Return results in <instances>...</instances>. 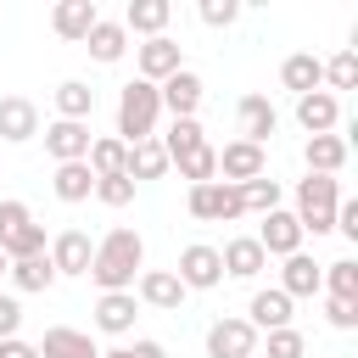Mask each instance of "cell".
<instances>
[{
  "label": "cell",
  "instance_id": "obj_36",
  "mask_svg": "<svg viewBox=\"0 0 358 358\" xmlns=\"http://www.w3.org/2000/svg\"><path fill=\"white\" fill-rule=\"evenodd\" d=\"M324 84H330V95L336 90H358V50H336L324 62Z\"/></svg>",
  "mask_w": 358,
  "mask_h": 358
},
{
  "label": "cell",
  "instance_id": "obj_45",
  "mask_svg": "<svg viewBox=\"0 0 358 358\" xmlns=\"http://www.w3.org/2000/svg\"><path fill=\"white\" fill-rule=\"evenodd\" d=\"M0 358H39V347L22 341V336H11V341H0Z\"/></svg>",
  "mask_w": 358,
  "mask_h": 358
},
{
  "label": "cell",
  "instance_id": "obj_21",
  "mask_svg": "<svg viewBox=\"0 0 358 358\" xmlns=\"http://www.w3.org/2000/svg\"><path fill=\"white\" fill-rule=\"evenodd\" d=\"M280 291L296 302V296H319L324 291V268L308 257V252H291L285 257V268H280Z\"/></svg>",
  "mask_w": 358,
  "mask_h": 358
},
{
  "label": "cell",
  "instance_id": "obj_3",
  "mask_svg": "<svg viewBox=\"0 0 358 358\" xmlns=\"http://www.w3.org/2000/svg\"><path fill=\"white\" fill-rule=\"evenodd\" d=\"M336 207H341V179H324V173H308L296 179V224L302 235H330L336 229Z\"/></svg>",
  "mask_w": 358,
  "mask_h": 358
},
{
  "label": "cell",
  "instance_id": "obj_12",
  "mask_svg": "<svg viewBox=\"0 0 358 358\" xmlns=\"http://www.w3.org/2000/svg\"><path fill=\"white\" fill-rule=\"evenodd\" d=\"M134 319H140L134 291H101V296H95V330H101V336H129Z\"/></svg>",
  "mask_w": 358,
  "mask_h": 358
},
{
  "label": "cell",
  "instance_id": "obj_39",
  "mask_svg": "<svg viewBox=\"0 0 358 358\" xmlns=\"http://www.w3.org/2000/svg\"><path fill=\"white\" fill-rule=\"evenodd\" d=\"M308 352V341H302V330H268V358H302Z\"/></svg>",
  "mask_w": 358,
  "mask_h": 358
},
{
  "label": "cell",
  "instance_id": "obj_30",
  "mask_svg": "<svg viewBox=\"0 0 358 358\" xmlns=\"http://www.w3.org/2000/svg\"><path fill=\"white\" fill-rule=\"evenodd\" d=\"M157 145L168 151V162H179V157L201 151V145H207V134H201V123H196V117H173V123H168V134H162Z\"/></svg>",
  "mask_w": 358,
  "mask_h": 358
},
{
  "label": "cell",
  "instance_id": "obj_8",
  "mask_svg": "<svg viewBox=\"0 0 358 358\" xmlns=\"http://www.w3.org/2000/svg\"><path fill=\"white\" fill-rule=\"evenodd\" d=\"M252 241L263 246V257H291V252H302V224H296V213L274 207V213H263Z\"/></svg>",
  "mask_w": 358,
  "mask_h": 358
},
{
  "label": "cell",
  "instance_id": "obj_44",
  "mask_svg": "<svg viewBox=\"0 0 358 358\" xmlns=\"http://www.w3.org/2000/svg\"><path fill=\"white\" fill-rule=\"evenodd\" d=\"M336 229L358 241V201H341V207H336Z\"/></svg>",
  "mask_w": 358,
  "mask_h": 358
},
{
  "label": "cell",
  "instance_id": "obj_24",
  "mask_svg": "<svg viewBox=\"0 0 358 358\" xmlns=\"http://www.w3.org/2000/svg\"><path fill=\"white\" fill-rule=\"evenodd\" d=\"M50 190H56V201H90L95 196V173H90V162H56V173H50Z\"/></svg>",
  "mask_w": 358,
  "mask_h": 358
},
{
  "label": "cell",
  "instance_id": "obj_38",
  "mask_svg": "<svg viewBox=\"0 0 358 358\" xmlns=\"http://www.w3.org/2000/svg\"><path fill=\"white\" fill-rule=\"evenodd\" d=\"M134 190H140V185H134L129 173H106V179H95V201H101V207H129Z\"/></svg>",
  "mask_w": 358,
  "mask_h": 358
},
{
  "label": "cell",
  "instance_id": "obj_11",
  "mask_svg": "<svg viewBox=\"0 0 358 358\" xmlns=\"http://www.w3.org/2000/svg\"><path fill=\"white\" fill-rule=\"evenodd\" d=\"M134 302H145V308H157V313H173V308L185 302V285H179L173 268H145V274L134 280Z\"/></svg>",
  "mask_w": 358,
  "mask_h": 358
},
{
  "label": "cell",
  "instance_id": "obj_20",
  "mask_svg": "<svg viewBox=\"0 0 358 358\" xmlns=\"http://www.w3.org/2000/svg\"><path fill=\"white\" fill-rule=\"evenodd\" d=\"M296 123H302L308 134H336V123H341V101H336L330 90L296 95Z\"/></svg>",
  "mask_w": 358,
  "mask_h": 358
},
{
  "label": "cell",
  "instance_id": "obj_41",
  "mask_svg": "<svg viewBox=\"0 0 358 358\" xmlns=\"http://www.w3.org/2000/svg\"><path fill=\"white\" fill-rule=\"evenodd\" d=\"M324 319L336 330H358V302H341V296H324Z\"/></svg>",
  "mask_w": 358,
  "mask_h": 358
},
{
  "label": "cell",
  "instance_id": "obj_33",
  "mask_svg": "<svg viewBox=\"0 0 358 358\" xmlns=\"http://www.w3.org/2000/svg\"><path fill=\"white\" fill-rule=\"evenodd\" d=\"M0 252H6V263H22V257H45V224H22V229H11L6 241H0Z\"/></svg>",
  "mask_w": 358,
  "mask_h": 358
},
{
  "label": "cell",
  "instance_id": "obj_1",
  "mask_svg": "<svg viewBox=\"0 0 358 358\" xmlns=\"http://www.w3.org/2000/svg\"><path fill=\"white\" fill-rule=\"evenodd\" d=\"M140 263H145V241H140V229H106V235L95 241L90 280H95L101 291H134Z\"/></svg>",
  "mask_w": 358,
  "mask_h": 358
},
{
  "label": "cell",
  "instance_id": "obj_32",
  "mask_svg": "<svg viewBox=\"0 0 358 358\" xmlns=\"http://www.w3.org/2000/svg\"><path fill=\"white\" fill-rule=\"evenodd\" d=\"M6 280L17 291H50L56 285V268H50V257H22V263H6Z\"/></svg>",
  "mask_w": 358,
  "mask_h": 358
},
{
  "label": "cell",
  "instance_id": "obj_35",
  "mask_svg": "<svg viewBox=\"0 0 358 358\" xmlns=\"http://www.w3.org/2000/svg\"><path fill=\"white\" fill-rule=\"evenodd\" d=\"M324 296L358 302V263H352V257H336V263H324Z\"/></svg>",
  "mask_w": 358,
  "mask_h": 358
},
{
  "label": "cell",
  "instance_id": "obj_25",
  "mask_svg": "<svg viewBox=\"0 0 358 358\" xmlns=\"http://www.w3.org/2000/svg\"><path fill=\"white\" fill-rule=\"evenodd\" d=\"M39 358H101V347H95L84 330L50 324V330H45V341H39Z\"/></svg>",
  "mask_w": 358,
  "mask_h": 358
},
{
  "label": "cell",
  "instance_id": "obj_2",
  "mask_svg": "<svg viewBox=\"0 0 358 358\" xmlns=\"http://www.w3.org/2000/svg\"><path fill=\"white\" fill-rule=\"evenodd\" d=\"M157 117H162L157 84H145V78H129V84L117 90V140H123V145L157 140Z\"/></svg>",
  "mask_w": 358,
  "mask_h": 358
},
{
  "label": "cell",
  "instance_id": "obj_40",
  "mask_svg": "<svg viewBox=\"0 0 358 358\" xmlns=\"http://www.w3.org/2000/svg\"><path fill=\"white\" fill-rule=\"evenodd\" d=\"M241 17V0H201V22L207 28H229Z\"/></svg>",
  "mask_w": 358,
  "mask_h": 358
},
{
  "label": "cell",
  "instance_id": "obj_46",
  "mask_svg": "<svg viewBox=\"0 0 358 358\" xmlns=\"http://www.w3.org/2000/svg\"><path fill=\"white\" fill-rule=\"evenodd\" d=\"M123 358H168V352H162V341H134V347H123Z\"/></svg>",
  "mask_w": 358,
  "mask_h": 358
},
{
  "label": "cell",
  "instance_id": "obj_6",
  "mask_svg": "<svg viewBox=\"0 0 358 358\" xmlns=\"http://www.w3.org/2000/svg\"><path fill=\"white\" fill-rule=\"evenodd\" d=\"M179 67H185V56H179V39L157 34V39L134 45V78H145V84H162V78H173Z\"/></svg>",
  "mask_w": 358,
  "mask_h": 358
},
{
  "label": "cell",
  "instance_id": "obj_18",
  "mask_svg": "<svg viewBox=\"0 0 358 358\" xmlns=\"http://www.w3.org/2000/svg\"><path fill=\"white\" fill-rule=\"evenodd\" d=\"M90 123H67V117H56L50 129H45V151L56 157V162H84L90 157Z\"/></svg>",
  "mask_w": 358,
  "mask_h": 358
},
{
  "label": "cell",
  "instance_id": "obj_4",
  "mask_svg": "<svg viewBox=\"0 0 358 358\" xmlns=\"http://www.w3.org/2000/svg\"><path fill=\"white\" fill-rule=\"evenodd\" d=\"M185 207H190V218H201V224H235V218H246L241 190L224 185V179H213V185H190Z\"/></svg>",
  "mask_w": 358,
  "mask_h": 358
},
{
  "label": "cell",
  "instance_id": "obj_37",
  "mask_svg": "<svg viewBox=\"0 0 358 358\" xmlns=\"http://www.w3.org/2000/svg\"><path fill=\"white\" fill-rule=\"evenodd\" d=\"M179 179H190V185H213V179H218V157H213V145L179 157Z\"/></svg>",
  "mask_w": 358,
  "mask_h": 358
},
{
  "label": "cell",
  "instance_id": "obj_42",
  "mask_svg": "<svg viewBox=\"0 0 358 358\" xmlns=\"http://www.w3.org/2000/svg\"><path fill=\"white\" fill-rule=\"evenodd\" d=\"M17 330H22V302H17V296H6V291H0V341H11V336H17Z\"/></svg>",
  "mask_w": 358,
  "mask_h": 358
},
{
  "label": "cell",
  "instance_id": "obj_16",
  "mask_svg": "<svg viewBox=\"0 0 358 358\" xmlns=\"http://www.w3.org/2000/svg\"><path fill=\"white\" fill-rule=\"evenodd\" d=\"M235 117H241V140H252V145H268L274 129H280V112H274L268 95H241Z\"/></svg>",
  "mask_w": 358,
  "mask_h": 358
},
{
  "label": "cell",
  "instance_id": "obj_13",
  "mask_svg": "<svg viewBox=\"0 0 358 358\" xmlns=\"http://www.w3.org/2000/svg\"><path fill=\"white\" fill-rule=\"evenodd\" d=\"M39 134V106L28 95H0V140L6 145H28Z\"/></svg>",
  "mask_w": 358,
  "mask_h": 358
},
{
  "label": "cell",
  "instance_id": "obj_22",
  "mask_svg": "<svg viewBox=\"0 0 358 358\" xmlns=\"http://www.w3.org/2000/svg\"><path fill=\"white\" fill-rule=\"evenodd\" d=\"M302 162H308V173H324V179H336V173L347 168V140H341V134H308V145H302Z\"/></svg>",
  "mask_w": 358,
  "mask_h": 358
},
{
  "label": "cell",
  "instance_id": "obj_5",
  "mask_svg": "<svg viewBox=\"0 0 358 358\" xmlns=\"http://www.w3.org/2000/svg\"><path fill=\"white\" fill-rule=\"evenodd\" d=\"M173 274H179V285H185V291H213V285H224L218 246H201V241H190V246L179 252V263H173Z\"/></svg>",
  "mask_w": 358,
  "mask_h": 358
},
{
  "label": "cell",
  "instance_id": "obj_19",
  "mask_svg": "<svg viewBox=\"0 0 358 358\" xmlns=\"http://www.w3.org/2000/svg\"><path fill=\"white\" fill-rule=\"evenodd\" d=\"M218 263H224V274H229V280H257V274L268 268V257H263V246H257L252 235L224 241V246H218Z\"/></svg>",
  "mask_w": 358,
  "mask_h": 358
},
{
  "label": "cell",
  "instance_id": "obj_47",
  "mask_svg": "<svg viewBox=\"0 0 358 358\" xmlns=\"http://www.w3.org/2000/svg\"><path fill=\"white\" fill-rule=\"evenodd\" d=\"M0 285H6V252H0Z\"/></svg>",
  "mask_w": 358,
  "mask_h": 358
},
{
  "label": "cell",
  "instance_id": "obj_15",
  "mask_svg": "<svg viewBox=\"0 0 358 358\" xmlns=\"http://www.w3.org/2000/svg\"><path fill=\"white\" fill-rule=\"evenodd\" d=\"M157 101H162V112H173V117H196V106H201V73L179 67L173 78L157 84Z\"/></svg>",
  "mask_w": 358,
  "mask_h": 358
},
{
  "label": "cell",
  "instance_id": "obj_34",
  "mask_svg": "<svg viewBox=\"0 0 358 358\" xmlns=\"http://www.w3.org/2000/svg\"><path fill=\"white\" fill-rule=\"evenodd\" d=\"M235 190H241V207L257 213V218L280 207V179H268V173H257V179H246V185H235Z\"/></svg>",
  "mask_w": 358,
  "mask_h": 358
},
{
  "label": "cell",
  "instance_id": "obj_9",
  "mask_svg": "<svg viewBox=\"0 0 358 358\" xmlns=\"http://www.w3.org/2000/svg\"><path fill=\"white\" fill-rule=\"evenodd\" d=\"M257 352V330L246 319H213L207 324V358H252Z\"/></svg>",
  "mask_w": 358,
  "mask_h": 358
},
{
  "label": "cell",
  "instance_id": "obj_27",
  "mask_svg": "<svg viewBox=\"0 0 358 358\" xmlns=\"http://www.w3.org/2000/svg\"><path fill=\"white\" fill-rule=\"evenodd\" d=\"M84 50L95 56V62H123V50H129V34H123V22H112V17H101L95 28H90V39H84Z\"/></svg>",
  "mask_w": 358,
  "mask_h": 358
},
{
  "label": "cell",
  "instance_id": "obj_10",
  "mask_svg": "<svg viewBox=\"0 0 358 358\" xmlns=\"http://www.w3.org/2000/svg\"><path fill=\"white\" fill-rule=\"evenodd\" d=\"M45 257H50V268H56V280L62 274H90V257H95V241L84 235V229H62L50 246H45Z\"/></svg>",
  "mask_w": 358,
  "mask_h": 358
},
{
  "label": "cell",
  "instance_id": "obj_26",
  "mask_svg": "<svg viewBox=\"0 0 358 358\" xmlns=\"http://www.w3.org/2000/svg\"><path fill=\"white\" fill-rule=\"evenodd\" d=\"M168 17H173L168 0H129V11H123V34H145V39H157V34L168 28Z\"/></svg>",
  "mask_w": 358,
  "mask_h": 358
},
{
  "label": "cell",
  "instance_id": "obj_17",
  "mask_svg": "<svg viewBox=\"0 0 358 358\" xmlns=\"http://www.w3.org/2000/svg\"><path fill=\"white\" fill-rule=\"evenodd\" d=\"M246 324H252L257 336H268V330H285V324H291V296H285L280 285H268V291H252V302H246Z\"/></svg>",
  "mask_w": 358,
  "mask_h": 358
},
{
  "label": "cell",
  "instance_id": "obj_23",
  "mask_svg": "<svg viewBox=\"0 0 358 358\" xmlns=\"http://www.w3.org/2000/svg\"><path fill=\"white\" fill-rule=\"evenodd\" d=\"M280 84H285L291 95H313V90L324 84V62H319L313 50H296V56L280 62Z\"/></svg>",
  "mask_w": 358,
  "mask_h": 358
},
{
  "label": "cell",
  "instance_id": "obj_29",
  "mask_svg": "<svg viewBox=\"0 0 358 358\" xmlns=\"http://www.w3.org/2000/svg\"><path fill=\"white\" fill-rule=\"evenodd\" d=\"M84 162H90V173H95V179H106V173H123V168H129V145H123L117 134H95Z\"/></svg>",
  "mask_w": 358,
  "mask_h": 358
},
{
  "label": "cell",
  "instance_id": "obj_43",
  "mask_svg": "<svg viewBox=\"0 0 358 358\" xmlns=\"http://www.w3.org/2000/svg\"><path fill=\"white\" fill-rule=\"evenodd\" d=\"M34 213H28V201H0V241L11 235V229H22Z\"/></svg>",
  "mask_w": 358,
  "mask_h": 358
},
{
  "label": "cell",
  "instance_id": "obj_14",
  "mask_svg": "<svg viewBox=\"0 0 358 358\" xmlns=\"http://www.w3.org/2000/svg\"><path fill=\"white\" fill-rule=\"evenodd\" d=\"M95 22H101V6L95 0H56V11H50L56 39H73V45H84Z\"/></svg>",
  "mask_w": 358,
  "mask_h": 358
},
{
  "label": "cell",
  "instance_id": "obj_7",
  "mask_svg": "<svg viewBox=\"0 0 358 358\" xmlns=\"http://www.w3.org/2000/svg\"><path fill=\"white\" fill-rule=\"evenodd\" d=\"M213 157H218V179H224V185H246V179H257V173H268V151L252 145V140H229V145L213 151Z\"/></svg>",
  "mask_w": 358,
  "mask_h": 358
},
{
  "label": "cell",
  "instance_id": "obj_31",
  "mask_svg": "<svg viewBox=\"0 0 358 358\" xmlns=\"http://www.w3.org/2000/svg\"><path fill=\"white\" fill-rule=\"evenodd\" d=\"M123 173H129L134 185H140V179H162V173H168V151H162L157 140H140V145H129V168H123Z\"/></svg>",
  "mask_w": 358,
  "mask_h": 358
},
{
  "label": "cell",
  "instance_id": "obj_28",
  "mask_svg": "<svg viewBox=\"0 0 358 358\" xmlns=\"http://www.w3.org/2000/svg\"><path fill=\"white\" fill-rule=\"evenodd\" d=\"M90 112H95V90H90L84 78H62V84H56V117L90 123Z\"/></svg>",
  "mask_w": 358,
  "mask_h": 358
}]
</instances>
